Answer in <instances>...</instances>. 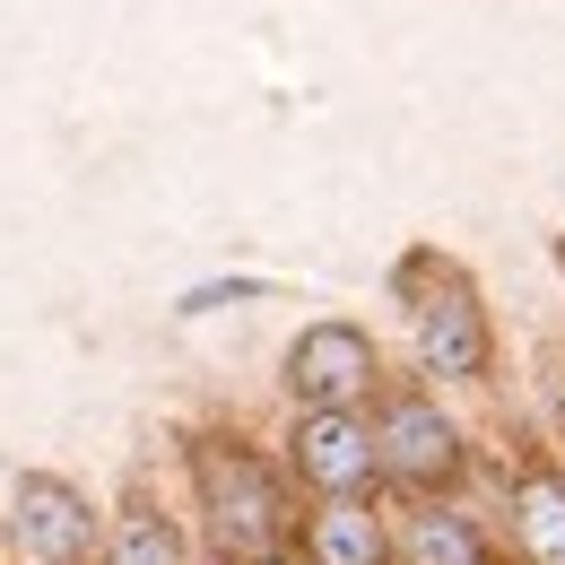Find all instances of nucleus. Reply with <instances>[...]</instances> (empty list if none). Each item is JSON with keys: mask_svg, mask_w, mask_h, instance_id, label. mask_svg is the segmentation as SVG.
<instances>
[{"mask_svg": "<svg viewBox=\"0 0 565 565\" xmlns=\"http://www.w3.org/2000/svg\"><path fill=\"white\" fill-rule=\"evenodd\" d=\"M192 479H201V513H210V548L217 557L226 565H279L287 495L244 444L201 435V444H192Z\"/></svg>", "mask_w": 565, "mask_h": 565, "instance_id": "obj_1", "label": "nucleus"}, {"mask_svg": "<svg viewBox=\"0 0 565 565\" xmlns=\"http://www.w3.org/2000/svg\"><path fill=\"white\" fill-rule=\"evenodd\" d=\"M287 383H296L305 409H349V401L374 392V340L356 322H313L287 356Z\"/></svg>", "mask_w": 565, "mask_h": 565, "instance_id": "obj_2", "label": "nucleus"}, {"mask_svg": "<svg viewBox=\"0 0 565 565\" xmlns=\"http://www.w3.org/2000/svg\"><path fill=\"white\" fill-rule=\"evenodd\" d=\"M374 452H383V470H392L401 488H444V479L461 470V435L435 418L418 392H401V401L383 409V426H374Z\"/></svg>", "mask_w": 565, "mask_h": 565, "instance_id": "obj_3", "label": "nucleus"}, {"mask_svg": "<svg viewBox=\"0 0 565 565\" xmlns=\"http://www.w3.org/2000/svg\"><path fill=\"white\" fill-rule=\"evenodd\" d=\"M296 470L340 504V495H356L383 470V452H374V435H365L349 409H305V426H296Z\"/></svg>", "mask_w": 565, "mask_h": 565, "instance_id": "obj_4", "label": "nucleus"}, {"mask_svg": "<svg viewBox=\"0 0 565 565\" xmlns=\"http://www.w3.org/2000/svg\"><path fill=\"white\" fill-rule=\"evenodd\" d=\"M418 349L435 374H488V313L461 270H444V287L418 305Z\"/></svg>", "mask_w": 565, "mask_h": 565, "instance_id": "obj_5", "label": "nucleus"}, {"mask_svg": "<svg viewBox=\"0 0 565 565\" xmlns=\"http://www.w3.org/2000/svg\"><path fill=\"white\" fill-rule=\"evenodd\" d=\"M87 540H96V513L78 504V488H62V479H26L18 488V548L35 565H78Z\"/></svg>", "mask_w": 565, "mask_h": 565, "instance_id": "obj_6", "label": "nucleus"}, {"mask_svg": "<svg viewBox=\"0 0 565 565\" xmlns=\"http://www.w3.org/2000/svg\"><path fill=\"white\" fill-rule=\"evenodd\" d=\"M513 531H522V557L531 565H565V479L531 470L513 488Z\"/></svg>", "mask_w": 565, "mask_h": 565, "instance_id": "obj_7", "label": "nucleus"}, {"mask_svg": "<svg viewBox=\"0 0 565 565\" xmlns=\"http://www.w3.org/2000/svg\"><path fill=\"white\" fill-rule=\"evenodd\" d=\"M313 565H383V522H374V504H322L313 513Z\"/></svg>", "mask_w": 565, "mask_h": 565, "instance_id": "obj_8", "label": "nucleus"}, {"mask_svg": "<svg viewBox=\"0 0 565 565\" xmlns=\"http://www.w3.org/2000/svg\"><path fill=\"white\" fill-rule=\"evenodd\" d=\"M409 565H479V531L461 513H418L409 522Z\"/></svg>", "mask_w": 565, "mask_h": 565, "instance_id": "obj_9", "label": "nucleus"}, {"mask_svg": "<svg viewBox=\"0 0 565 565\" xmlns=\"http://www.w3.org/2000/svg\"><path fill=\"white\" fill-rule=\"evenodd\" d=\"M114 565H183V540H174V522L166 513H122V531H114Z\"/></svg>", "mask_w": 565, "mask_h": 565, "instance_id": "obj_10", "label": "nucleus"}]
</instances>
